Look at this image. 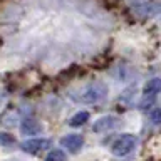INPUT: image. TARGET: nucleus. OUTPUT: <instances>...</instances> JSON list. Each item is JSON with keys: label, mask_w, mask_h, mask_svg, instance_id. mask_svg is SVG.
<instances>
[{"label": "nucleus", "mask_w": 161, "mask_h": 161, "mask_svg": "<svg viewBox=\"0 0 161 161\" xmlns=\"http://www.w3.org/2000/svg\"><path fill=\"white\" fill-rule=\"evenodd\" d=\"M106 94H108V86L104 82H92L79 94V101L84 104H94L104 99Z\"/></svg>", "instance_id": "obj_1"}, {"label": "nucleus", "mask_w": 161, "mask_h": 161, "mask_svg": "<svg viewBox=\"0 0 161 161\" xmlns=\"http://www.w3.org/2000/svg\"><path fill=\"white\" fill-rule=\"evenodd\" d=\"M138 144V139L133 134H123L121 138H118L111 146V151H113L114 156H126L129 154L131 151L136 148Z\"/></svg>", "instance_id": "obj_2"}, {"label": "nucleus", "mask_w": 161, "mask_h": 161, "mask_svg": "<svg viewBox=\"0 0 161 161\" xmlns=\"http://www.w3.org/2000/svg\"><path fill=\"white\" fill-rule=\"evenodd\" d=\"M159 89H161V80H159L158 77L148 80V84H146V87H144V92H143L141 108H143V109H148L149 106L154 103V99H156V96H158Z\"/></svg>", "instance_id": "obj_3"}, {"label": "nucleus", "mask_w": 161, "mask_h": 161, "mask_svg": "<svg viewBox=\"0 0 161 161\" xmlns=\"http://www.w3.org/2000/svg\"><path fill=\"white\" fill-rule=\"evenodd\" d=\"M50 148V141L45 139V138H35V139H29L22 144V149L25 153H30V154H35V153H40V151Z\"/></svg>", "instance_id": "obj_4"}, {"label": "nucleus", "mask_w": 161, "mask_h": 161, "mask_svg": "<svg viewBox=\"0 0 161 161\" xmlns=\"http://www.w3.org/2000/svg\"><path fill=\"white\" fill-rule=\"evenodd\" d=\"M82 144H84V138L80 134H69V136H64L60 139V146L69 149L70 153H77L82 148Z\"/></svg>", "instance_id": "obj_5"}, {"label": "nucleus", "mask_w": 161, "mask_h": 161, "mask_svg": "<svg viewBox=\"0 0 161 161\" xmlns=\"http://www.w3.org/2000/svg\"><path fill=\"white\" fill-rule=\"evenodd\" d=\"M118 123L119 121H118V118H114V116H103V118H99L94 123L92 131L94 133H106V131H111L113 128H116Z\"/></svg>", "instance_id": "obj_6"}, {"label": "nucleus", "mask_w": 161, "mask_h": 161, "mask_svg": "<svg viewBox=\"0 0 161 161\" xmlns=\"http://www.w3.org/2000/svg\"><path fill=\"white\" fill-rule=\"evenodd\" d=\"M156 12H158V7L151 2H143V3L136 5L133 8V14L138 15V17H151V15H154Z\"/></svg>", "instance_id": "obj_7"}, {"label": "nucleus", "mask_w": 161, "mask_h": 161, "mask_svg": "<svg viewBox=\"0 0 161 161\" xmlns=\"http://www.w3.org/2000/svg\"><path fill=\"white\" fill-rule=\"evenodd\" d=\"M20 129H22V133H25V134H37L40 131V124L34 119H25L22 123V126H20Z\"/></svg>", "instance_id": "obj_8"}, {"label": "nucleus", "mask_w": 161, "mask_h": 161, "mask_svg": "<svg viewBox=\"0 0 161 161\" xmlns=\"http://www.w3.org/2000/svg\"><path fill=\"white\" fill-rule=\"evenodd\" d=\"M87 119H89V113H86V111H80V113H77L75 116H72V118H70L69 124L72 126V128H77V126H82Z\"/></svg>", "instance_id": "obj_9"}, {"label": "nucleus", "mask_w": 161, "mask_h": 161, "mask_svg": "<svg viewBox=\"0 0 161 161\" xmlns=\"http://www.w3.org/2000/svg\"><path fill=\"white\" fill-rule=\"evenodd\" d=\"M44 161H67V156H65V153L62 149H52L45 156Z\"/></svg>", "instance_id": "obj_10"}, {"label": "nucleus", "mask_w": 161, "mask_h": 161, "mask_svg": "<svg viewBox=\"0 0 161 161\" xmlns=\"http://www.w3.org/2000/svg\"><path fill=\"white\" fill-rule=\"evenodd\" d=\"M14 136L12 134H7V133H0V144L2 146H10L14 144Z\"/></svg>", "instance_id": "obj_11"}, {"label": "nucleus", "mask_w": 161, "mask_h": 161, "mask_svg": "<svg viewBox=\"0 0 161 161\" xmlns=\"http://www.w3.org/2000/svg\"><path fill=\"white\" fill-rule=\"evenodd\" d=\"M143 2H148V0H143Z\"/></svg>", "instance_id": "obj_12"}]
</instances>
